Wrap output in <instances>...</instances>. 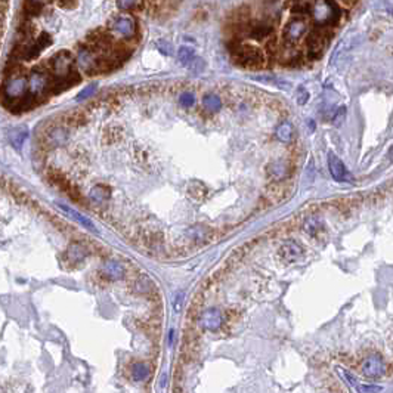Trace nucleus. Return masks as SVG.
I'll return each mask as SVG.
<instances>
[{
	"label": "nucleus",
	"instance_id": "obj_1",
	"mask_svg": "<svg viewBox=\"0 0 393 393\" xmlns=\"http://www.w3.org/2000/svg\"><path fill=\"white\" fill-rule=\"evenodd\" d=\"M234 58L237 62L246 68H262L266 64V58L263 52L250 45H238L234 50Z\"/></svg>",
	"mask_w": 393,
	"mask_h": 393
},
{
	"label": "nucleus",
	"instance_id": "obj_2",
	"mask_svg": "<svg viewBox=\"0 0 393 393\" xmlns=\"http://www.w3.org/2000/svg\"><path fill=\"white\" fill-rule=\"evenodd\" d=\"M311 14L318 25L336 24L340 20V9L333 2H314Z\"/></svg>",
	"mask_w": 393,
	"mask_h": 393
},
{
	"label": "nucleus",
	"instance_id": "obj_3",
	"mask_svg": "<svg viewBox=\"0 0 393 393\" xmlns=\"http://www.w3.org/2000/svg\"><path fill=\"white\" fill-rule=\"evenodd\" d=\"M198 322L201 325V328L207 330V331H216L219 330L223 324V315H222L221 309L218 308H210V309H206L200 318H198Z\"/></svg>",
	"mask_w": 393,
	"mask_h": 393
},
{
	"label": "nucleus",
	"instance_id": "obj_4",
	"mask_svg": "<svg viewBox=\"0 0 393 393\" xmlns=\"http://www.w3.org/2000/svg\"><path fill=\"white\" fill-rule=\"evenodd\" d=\"M308 31V23L302 18H294L291 20L288 25L285 27V34L284 39L287 43L294 45L296 42H299V39Z\"/></svg>",
	"mask_w": 393,
	"mask_h": 393
},
{
	"label": "nucleus",
	"instance_id": "obj_5",
	"mask_svg": "<svg viewBox=\"0 0 393 393\" xmlns=\"http://www.w3.org/2000/svg\"><path fill=\"white\" fill-rule=\"evenodd\" d=\"M362 372L365 377L369 378H378L384 374V362L381 359V356L378 355H372L367 358L362 364Z\"/></svg>",
	"mask_w": 393,
	"mask_h": 393
},
{
	"label": "nucleus",
	"instance_id": "obj_6",
	"mask_svg": "<svg viewBox=\"0 0 393 393\" xmlns=\"http://www.w3.org/2000/svg\"><path fill=\"white\" fill-rule=\"evenodd\" d=\"M28 89V81L24 77H15L5 83V93L11 99H17L24 96Z\"/></svg>",
	"mask_w": 393,
	"mask_h": 393
},
{
	"label": "nucleus",
	"instance_id": "obj_7",
	"mask_svg": "<svg viewBox=\"0 0 393 393\" xmlns=\"http://www.w3.org/2000/svg\"><path fill=\"white\" fill-rule=\"evenodd\" d=\"M328 169H330V173H331L333 179L337 180V182H344V180L349 179L347 177L349 173H347L346 167H344L343 161L337 155H334L333 152L328 154Z\"/></svg>",
	"mask_w": 393,
	"mask_h": 393
},
{
	"label": "nucleus",
	"instance_id": "obj_8",
	"mask_svg": "<svg viewBox=\"0 0 393 393\" xmlns=\"http://www.w3.org/2000/svg\"><path fill=\"white\" fill-rule=\"evenodd\" d=\"M327 33L324 31H314L309 34L308 40H306V45H308V49H309V56H318L324 46L327 45Z\"/></svg>",
	"mask_w": 393,
	"mask_h": 393
},
{
	"label": "nucleus",
	"instance_id": "obj_9",
	"mask_svg": "<svg viewBox=\"0 0 393 393\" xmlns=\"http://www.w3.org/2000/svg\"><path fill=\"white\" fill-rule=\"evenodd\" d=\"M273 28L269 23H265V21H253V23H248L246 28V36L248 37H253V39H257V40H262L263 37L272 34Z\"/></svg>",
	"mask_w": 393,
	"mask_h": 393
},
{
	"label": "nucleus",
	"instance_id": "obj_10",
	"mask_svg": "<svg viewBox=\"0 0 393 393\" xmlns=\"http://www.w3.org/2000/svg\"><path fill=\"white\" fill-rule=\"evenodd\" d=\"M279 256L285 262H296L302 256V247L299 246L293 240H288L279 248Z\"/></svg>",
	"mask_w": 393,
	"mask_h": 393
},
{
	"label": "nucleus",
	"instance_id": "obj_11",
	"mask_svg": "<svg viewBox=\"0 0 393 393\" xmlns=\"http://www.w3.org/2000/svg\"><path fill=\"white\" fill-rule=\"evenodd\" d=\"M114 28H116L117 33H120L123 36H133L135 30H136V24H135L133 18H130V17H120L116 21Z\"/></svg>",
	"mask_w": 393,
	"mask_h": 393
},
{
	"label": "nucleus",
	"instance_id": "obj_12",
	"mask_svg": "<svg viewBox=\"0 0 393 393\" xmlns=\"http://www.w3.org/2000/svg\"><path fill=\"white\" fill-rule=\"evenodd\" d=\"M104 273L111 279H122L124 276L123 266L116 260H108L104 265Z\"/></svg>",
	"mask_w": 393,
	"mask_h": 393
},
{
	"label": "nucleus",
	"instance_id": "obj_13",
	"mask_svg": "<svg viewBox=\"0 0 393 393\" xmlns=\"http://www.w3.org/2000/svg\"><path fill=\"white\" fill-rule=\"evenodd\" d=\"M28 87H30V90H31L33 95L42 92V90L46 87V74L40 73V71L33 73L30 81H28Z\"/></svg>",
	"mask_w": 393,
	"mask_h": 393
},
{
	"label": "nucleus",
	"instance_id": "obj_14",
	"mask_svg": "<svg viewBox=\"0 0 393 393\" xmlns=\"http://www.w3.org/2000/svg\"><path fill=\"white\" fill-rule=\"evenodd\" d=\"M130 375L135 381H144L149 377V368L142 362H135L130 367Z\"/></svg>",
	"mask_w": 393,
	"mask_h": 393
},
{
	"label": "nucleus",
	"instance_id": "obj_15",
	"mask_svg": "<svg viewBox=\"0 0 393 393\" xmlns=\"http://www.w3.org/2000/svg\"><path fill=\"white\" fill-rule=\"evenodd\" d=\"M203 105L204 108L209 111V113H216L222 108V101L218 95L215 93H207L204 98H203Z\"/></svg>",
	"mask_w": 393,
	"mask_h": 393
},
{
	"label": "nucleus",
	"instance_id": "obj_16",
	"mask_svg": "<svg viewBox=\"0 0 393 393\" xmlns=\"http://www.w3.org/2000/svg\"><path fill=\"white\" fill-rule=\"evenodd\" d=\"M276 138H278L281 142H284V144L290 142L291 138H293V127H291V124L287 123V122L279 124V126L276 127Z\"/></svg>",
	"mask_w": 393,
	"mask_h": 393
},
{
	"label": "nucleus",
	"instance_id": "obj_17",
	"mask_svg": "<svg viewBox=\"0 0 393 393\" xmlns=\"http://www.w3.org/2000/svg\"><path fill=\"white\" fill-rule=\"evenodd\" d=\"M266 170L269 173V176H272V177L276 179V180H279V179H282L284 176H287V166H285L284 163L269 164Z\"/></svg>",
	"mask_w": 393,
	"mask_h": 393
},
{
	"label": "nucleus",
	"instance_id": "obj_18",
	"mask_svg": "<svg viewBox=\"0 0 393 393\" xmlns=\"http://www.w3.org/2000/svg\"><path fill=\"white\" fill-rule=\"evenodd\" d=\"M61 207H62V209H64L65 212H68V213H70V215L73 216L74 219H75V221H78V222H80V223H83V225H84V226H86L87 229H90V231H93V232H98V231H96V228H95V225H92L89 219H86L84 216H81L80 213H77L75 210H73V209H70V207H65V206H61Z\"/></svg>",
	"mask_w": 393,
	"mask_h": 393
},
{
	"label": "nucleus",
	"instance_id": "obj_19",
	"mask_svg": "<svg viewBox=\"0 0 393 393\" xmlns=\"http://www.w3.org/2000/svg\"><path fill=\"white\" fill-rule=\"evenodd\" d=\"M27 135H28V132L27 130H15V132H12V135H11V144L14 145V147L17 148V149H20L21 145L24 144V139L27 138Z\"/></svg>",
	"mask_w": 393,
	"mask_h": 393
},
{
	"label": "nucleus",
	"instance_id": "obj_20",
	"mask_svg": "<svg viewBox=\"0 0 393 393\" xmlns=\"http://www.w3.org/2000/svg\"><path fill=\"white\" fill-rule=\"evenodd\" d=\"M194 59V52L191 48H188V46H182L180 49H179V61L182 62V64H188V62H191Z\"/></svg>",
	"mask_w": 393,
	"mask_h": 393
},
{
	"label": "nucleus",
	"instance_id": "obj_21",
	"mask_svg": "<svg viewBox=\"0 0 393 393\" xmlns=\"http://www.w3.org/2000/svg\"><path fill=\"white\" fill-rule=\"evenodd\" d=\"M293 11L296 14H300V15H305V14H311L312 11V3L311 2H299V3H294L293 5Z\"/></svg>",
	"mask_w": 393,
	"mask_h": 393
},
{
	"label": "nucleus",
	"instance_id": "obj_22",
	"mask_svg": "<svg viewBox=\"0 0 393 393\" xmlns=\"http://www.w3.org/2000/svg\"><path fill=\"white\" fill-rule=\"evenodd\" d=\"M303 228H305L306 234H309V235H315V234L321 229V223L320 221H317V219L312 218V219H309V221L305 223Z\"/></svg>",
	"mask_w": 393,
	"mask_h": 393
},
{
	"label": "nucleus",
	"instance_id": "obj_23",
	"mask_svg": "<svg viewBox=\"0 0 393 393\" xmlns=\"http://www.w3.org/2000/svg\"><path fill=\"white\" fill-rule=\"evenodd\" d=\"M179 104L182 105V107H192L194 104H195V96H194V93H189V92H185V93H182L180 96H179Z\"/></svg>",
	"mask_w": 393,
	"mask_h": 393
},
{
	"label": "nucleus",
	"instance_id": "obj_24",
	"mask_svg": "<svg viewBox=\"0 0 393 393\" xmlns=\"http://www.w3.org/2000/svg\"><path fill=\"white\" fill-rule=\"evenodd\" d=\"M358 393H378L381 392L380 386H374V384H356L355 386Z\"/></svg>",
	"mask_w": 393,
	"mask_h": 393
},
{
	"label": "nucleus",
	"instance_id": "obj_25",
	"mask_svg": "<svg viewBox=\"0 0 393 393\" xmlns=\"http://www.w3.org/2000/svg\"><path fill=\"white\" fill-rule=\"evenodd\" d=\"M306 101H308V92H306V90H300V93H299V96H297L299 105H303Z\"/></svg>",
	"mask_w": 393,
	"mask_h": 393
},
{
	"label": "nucleus",
	"instance_id": "obj_26",
	"mask_svg": "<svg viewBox=\"0 0 393 393\" xmlns=\"http://www.w3.org/2000/svg\"><path fill=\"white\" fill-rule=\"evenodd\" d=\"M117 5H119V6H122V8H127V9H129V8L138 6L139 3H138V2H119Z\"/></svg>",
	"mask_w": 393,
	"mask_h": 393
},
{
	"label": "nucleus",
	"instance_id": "obj_27",
	"mask_svg": "<svg viewBox=\"0 0 393 393\" xmlns=\"http://www.w3.org/2000/svg\"><path fill=\"white\" fill-rule=\"evenodd\" d=\"M95 90V86H90V87H87L86 90H83V93L78 96V99H84V98H87L89 95H90V92H93Z\"/></svg>",
	"mask_w": 393,
	"mask_h": 393
},
{
	"label": "nucleus",
	"instance_id": "obj_28",
	"mask_svg": "<svg viewBox=\"0 0 393 393\" xmlns=\"http://www.w3.org/2000/svg\"><path fill=\"white\" fill-rule=\"evenodd\" d=\"M389 14L393 17V8H389Z\"/></svg>",
	"mask_w": 393,
	"mask_h": 393
},
{
	"label": "nucleus",
	"instance_id": "obj_29",
	"mask_svg": "<svg viewBox=\"0 0 393 393\" xmlns=\"http://www.w3.org/2000/svg\"><path fill=\"white\" fill-rule=\"evenodd\" d=\"M390 160H392V161H393V148H392V149H390Z\"/></svg>",
	"mask_w": 393,
	"mask_h": 393
}]
</instances>
